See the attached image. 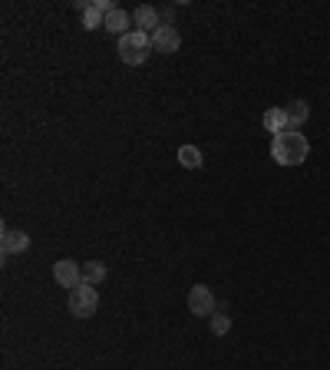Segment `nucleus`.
<instances>
[{
	"instance_id": "f257e3e1",
	"label": "nucleus",
	"mask_w": 330,
	"mask_h": 370,
	"mask_svg": "<svg viewBox=\"0 0 330 370\" xmlns=\"http://www.w3.org/2000/svg\"><path fill=\"white\" fill-rule=\"evenodd\" d=\"M271 156L278 165H300L307 156H311V142L300 129H284V133L274 136L271 142Z\"/></svg>"
},
{
	"instance_id": "f03ea898",
	"label": "nucleus",
	"mask_w": 330,
	"mask_h": 370,
	"mask_svg": "<svg viewBox=\"0 0 330 370\" xmlns=\"http://www.w3.org/2000/svg\"><path fill=\"white\" fill-rule=\"evenodd\" d=\"M152 50H155V46H152V33H142V30H129L126 37H119V57H122V63H129V66H139V63H146Z\"/></svg>"
},
{
	"instance_id": "7ed1b4c3",
	"label": "nucleus",
	"mask_w": 330,
	"mask_h": 370,
	"mask_svg": "<svg viewBox=\"0 0 330 370\" xmlns=\"http://www.w3.org/2000/svg\"><path fill=\"white\" fill-rule=\"evenodd\" d=\"M96 311H99V291L86 281L76 284L70 291V314L73 317H93Z\"/></svg>"
},
{
	"instance_id": "20e7f679",
	"label": "nucleus",
	"mask_w": 330,
	"mask_h": 370,
	"mask_svg": "<svg viewBox=\"0 0 330 370\" xmlns=\"http://www.w3.org/2000/svg\"><path fill=\"white\" fill-rule=\"evenodd\" d=\"M215 308H218V301H215V295H211V288L195 284V288L188 291V311L195 314V317H211Z\"/></svg>"
},
{
	"instance_id": "39448f33",
	"label": "nucleus",
	"mask_w": 330,
	"mask_h": 370,
	"mask_svg": "<svg viewBox=\"0 0 330 370\" xmlns=\"http://www.w3.org/2000/svg\"><path fill=\"white\" fill-rule=\"evenodd\" d=\"M53 278H57V284L73 291L76 284H83V265H76L70 258H60V261L53 265Z\"/></svg>"
},
{
	"instance_id": "423d86ee",
	"label": "nucleus",
	"mask_w": 330,
	"mask_h": 370,
	"mask_svg": "<svg viewBox=\"0 0 330 370\" xmlns=\"http://www.w3.org/2000/svg\"><path fill=\"white\" fill-rule=\"evenodd\" d=\"M152 46H155V53H179V46H182L179 30L172 27V24H162L152 33Z\"/></svg>"
},
{
	"instance_id": "0eeeda50",
	"label": "nucleus",
	"mask_w": 330,
	"mask_h": 370,
	"mask_svg": "<svg viewBox=\"0 0 330 370\" xmlns=\"http://www.w3.org/2000/svg\"><path fill=\"white\" fill-rule=\"evenodd\" d=\"M133 24L142 30V33H155V30L162 27V10H155L149 3H139L133 10Z\"/></svg>"
},
{
	"instance_id": "6e6552de",
	"label": "nucleus",
	"mask_w": 330,
	"mask_h": 370,
	"mask_svg": "<svg viewBox=\"0 0 330 370\" xmlns=\"http://www.w3.org/2000/svg\"><path fill=\"white\" fill-rule=\"evenodd\" d=\"M0 248H3V255H23L30 248V235L27 232H14V228H3Z\"/></svg>"
},
{
	"instance_id": "1a4fd4ad",
	"label": "nucleus",
	"mask_w": 330,
	"mask_h": 370,
	"mask_svg": "<svg viewBox=\"0 0 330 370\" xmlns=\"http://www.w3.org/2000/svg\"><path fill=\"white\" fill-rule=\"evenodd\" d=\"M284 116H287V129H300L311 119V106L304 103V100H291L284 106Z\"/></svg>"
},
{
	"instance_id": "9d476101",
	"label": "nucleus",
	"mask_w": 330,
	"mask_h": 370,
	"mask_svg": "<svg viewBox=\"0 0 330 370\" xmlns=\"http://www.w3.org/2000/svg\"><path fill=\"white\" fill-rule=\"evenodd\" d=\"M76 10L83 14V27H86V30L106 27V14L96 7V3H90V0H76Z\"/></svg>"
},
{
	"instance_id": "9b49d317",
	"label": "nucleus",
	"mask_w": 330,
	"mask_h": 370,
	"mask_svg": "<svg viewBox=\"0 0 330 370\" xmlns=\"http://www.w3.org/2000/svg\"><path fill=\"white\" fill-rule=\"evenodd\" d=\"M129 27H133V14H126L122 7H116V10H109V14H106V30H109V33L126 37V33H129Z\"/></svg>"
},
{
	"instance_id": "f8f14e48",
	"label": "nucleus",
	"mask_w": 330,
	"mask_h": 370,
	"mask_svg": "<svg viewBox=\"0 0 330 370\" xmlns=\"http://www.w3.org/2000/svg\"><path fill=\"white\" fill-rule=\"evenodd\" d=\"M261 122H264V129H268V133H284L287 129V116H284V106H274V109H268V113H264V119H261Z\"/></svg>"
},
{
	"instance_id": "ddd939ff",
	"label": "nucleus",
	"mask_w": 330,
	"mask_h": 370,
	"mask_svg": "<svg viewBox=\"0 0 330 370\" xmlns=\"http://www.w3.org/2000/svg\"><path fill=\"white\" fill-rule=\"evenodd\" d=\"M83 281L93 284V288L103 284L106 281V265L103 261H86V265H83Z\"/></svg>"
},
{
	"instance_id": "4468645a",
	"label": "nucleus",
	"mask_w": 330,
	"mask_h": 370,
	"mask_svg": "<svg viewBox=\"0 0 330 370\" xmlns=\"http://www.w3.org/2000/svg\"><path fill=\"white\" fill-rule=\"evenodd\" d=\"M179 165H185V169H198V165H202V149L198 146H179Z\"/></svg>"
},
{
	"instance_id": "2eb2a0df",
	"label": "nucleus",
	"mask_w": 330,
	"mask_h": 370,
	"mask_svg": "<svg viewBox=\"0 0 330 370\" xmlns=\"http://www.w3.org/2000/svg\"><path fill=\"white\" fill-rule=\"evenodd\" d=\"M228 331H231V317H228V314H211V334H215V337H225Z\"/></svg>"
},
{
	"instance_id": "dca6fc26",
	"label": "nucleus",
	"mask_w": 330,
	"mask_h": 370,
	"mask_svg": "<svg viewBox=\"0 0 330 370\" xmlns=\"http://www.w3.org/2000/svg\"><path fill=\"white\" fill-rule=\"evenodd\" d=\"M93 3H96V7L103 10V14H109V10H116V3H109V0H93Z\"/></svg>"
}]
</instances>
